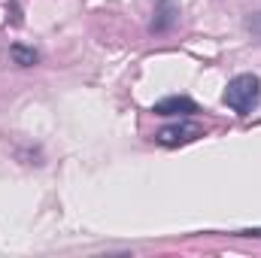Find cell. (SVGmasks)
Masks as SVG:
<instances>
[{
    "label": "cell",
    "mask_w": 261,
    "mask_h": 258,
    "mask_svg": "<svg viewBox=\"0 0 261 258\" xmlns=\"http://www.w3.org/2000/svg\"><path fill=\"white\" fill-rule=\"evenodd\" d=\"M222 104L240 116H249L255 107L261 104V79L255 73H240L228 82L225 94H222Z\"/></svg>",
    "instance_id": "obj_1"
},
{
    "label": "cell",
    "mask_w": 261,
    "mask_h": 258,
    "mask_svg": "<svg viewBox=\"0 0 261 258\" xmlns=\"http://www.w3.org/2000/svg\"><path fill=\"white\" fill-rule=\"evenodd\" d=\"M203 134L200 125L195 122H189V119H182V122H176V125H167V128H161L155 134V140L161 143V146H182V143H192Z\"/></svg>",
    "instance_id": "obj_2"
},
{
    "label": "cell",
    "mask_w": 261,
    "mask_h": 258,
    "mask_svg": "<svg viewBox=\"0 0 261 258\" xmlns=\"http://www.w3.org/2000/svg\"><path fill=\"white\" fill-rule=\"evenodd\" d=\"M152 113L155 116H179V119H189L192 113H197V104L192 97H186V94H170V97L158 100L152 107Z\"/></svg>",
    "instance_id": "obj_3"
},
{
    "label": "cell",
    "mask_w": 261,
    "mask_h": 258,
    "mask_svg": "<svg viewBox=\"0 0 261 258\" xmlns=\"http://www.w3.org/2000/svg\"><path fill=\"white\" fill-rule=\"evenodd\" d=\"M176 21H179V6H176L173 0H158L155 18H152V31H155V34H167Z\"/></svg>",
    "instance_id": "obj_4"
},
{
    "label": "cell",
    "mask_w": 261,
    "mask_h": 258,
    "mask_svg": "<svg viewBox=\"0 0 261 258\" xmlns=\"http://www.w3.org/2000/svg\"><path fill=\"white\" fill-rule=\"evenodd\" d=\"M9 55H12V61H15V64H21V67H31V64H37V61H40V55H37L34 49H24V46H12V49H9Z\"/></svg>",
    "instance_id": "obj_5"
},
{
    "label": "cell",
    "mask_w": 261,
    "mask_h": 258,
    "mask_svg": "<svg viewBox=\"0 0 261 258\" xmlns=\"http://www.w3.org/2000/svg\"><path fill=\"white\" fill-rule=\"evenodd\" d=\"M246 24H249V31H252L255 37H261V12H255V15H252V18H249Z\"/></svg>",
    "instance_id": "obj_6"
}]
</instances>
